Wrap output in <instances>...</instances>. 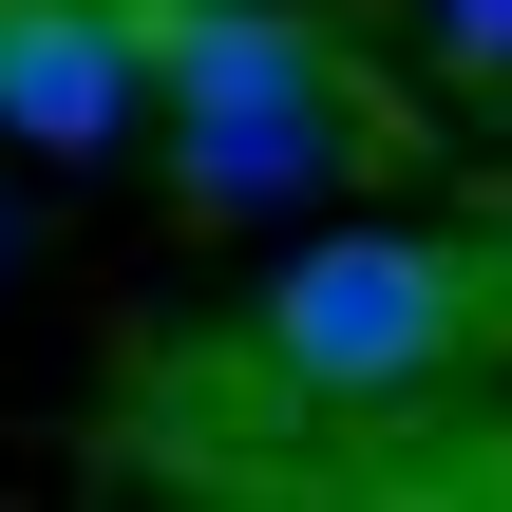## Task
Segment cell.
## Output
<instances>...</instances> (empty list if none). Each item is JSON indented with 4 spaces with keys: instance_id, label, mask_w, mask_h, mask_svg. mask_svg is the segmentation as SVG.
Segmentation results:
<instances>
[{
    "instance_id": "cell-1",
    "label": "cell",
    "mask_w": 512,
    "mask_h": 512,
    "mask_svg": "<svg viewBox=\"0 0 512 512\" xmlns=\"http://www.w3.org/2000/svg\"><path fill=\"white\" fill-rule=\"evenodd\" d=\"M114 19H133V114L171 133L190 209H304L361 152V76L323 19L285 0H114Z\"/></svg>"
},
{
    "instance_id": "cell-2",
    "label": "cell",
    "mask_w": 512,
    "mask_h": 512,
    "mask_svg": "<svg viewBox=\"0 0 512 512\" xmlns=\"http://www.w3.org/2000/svg\"><path fill=\"white\" fill-rule=\"evenodd\" d=\"M475 323H494V247H456V228H342V247H304V266L266 285L247 361H266L285 399L361 418V399L456 380V361H475Z\"/></svg>"
},
{
    "instance_id": "cell-3",
    "label": "cell",
    "mask_w": 512,
    "mask_h": 512,
    "mask_svg": "<svg viewBox=\"0 0 512 512\" xmlns=\"http://www.w3.org/2000/svg\"><path fill=\"white\" fill-rule=\"evenodd\" d=\"M133 133V19L114 0H0V152L95 171Z\"/></svg>"
},
{
    "instance_id": "cell-4",
    "label": "cell",
    "mask_w": 512,
    "mask_h": 512,
    "mask_svg": "<svg viewBox=\"0 0 512 512\" xmlns=\"http://www.w3.org/2000/svg\"><path fill=\"white\" fill-rule=\"evenodd\" d=\"M456 19V57H512V0H437Z\"/></svg>"
}]
</instances>
